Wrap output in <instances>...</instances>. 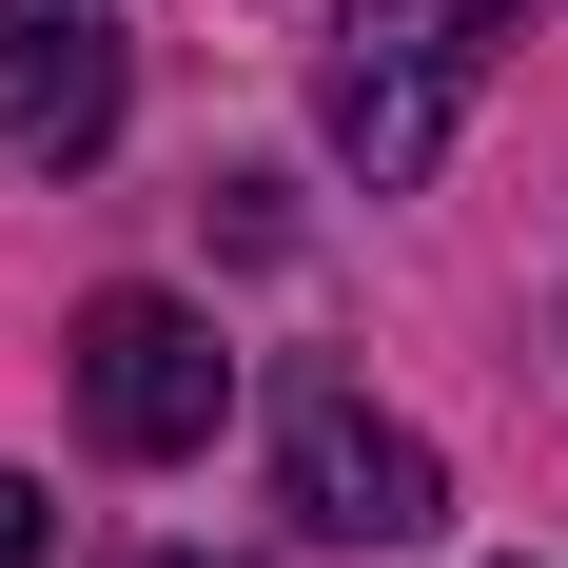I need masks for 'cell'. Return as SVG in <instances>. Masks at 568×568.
Returning a JSON list of instances; mask_svg holds the SVG:
<instances>
[{
    "label": "cell",
    "mask_w": 568,
    "mask_h": 568,
    "mask_svg": "<svg viewBox=\"0 0 568 568\" xmlns=\"http://www.w3.org/2000/svg\"><path fill=\"white\" fill-rule=\"evenodd\" d=\"M158 568H216V549H158Z\"/></svg>",
    "instance_id": "obj_6"
},
{
    "label": "cell",
    "mask_w": 568,
    "mask_h": 568,
    "mask_svg": "<svg viewBox=\"0 0 568 568\" xmlns=\"http://www.w3.org/2000/svg\"><path fill=\"white\" fill-rule=\"evenodd\" d=\"M216 412H235L216 314H176V294H99V314H79V432H99V452L176 470V452H216Z\"/></svg>",
    "instance_id": "obj_3"
},
{
    "label": "cell",
    "mask_w": 568,
    "mask_h": 568,
    "mask_svg": "<svg viewBox=\"0 0 568 568\" xmlns=\"http://www.w3.org/2000/svg\"><path fill=\"white\" fill-rule=\"evenodd\" d=\"M529 20H549V0H334V40H314V138H334L373 196H412Z\"/></svg>",
    "instance_id": "obj_1"
},
{
    "label": "cell",
    "mask_w": 568,
    "mask_h": 568,
    "mask_svg": "<svg viewBox=\"0 0 568 568\" xmlns=\"http://www.w3.org/2000/svg\"><path fill=\"white\" fill-rule=\"evenodd\" d=\"M275 490L314 549H412V529L452 510V470H432V432L412 412H373L353 373H294L275 393Z\"/></svg>",
    "instance_id": "obj_2"
},
{
    "label": "cell",
    "mask_w": 568,
    "mask_h": 568,
    "mask_svg": "<svg viewBox=\"0 0 568 568\" xmlns=\"http://www.w3.org/2000/svg\"><path fill=\"white\" fill-rule=\"evenodd\" d=\"M138 99V40H118V0H0V158L20 176H79Z\"/></svg>",
    "instance_id": "obj_4"
},
{
    "label": "cell",
    "mask_w": 568,
    "mask_h": 568,
    "mask_svg": "<svg viewBox=\"0 0 568 568\" xmlns=\"http://www.w3.org/2000/svg\"><path fill=\"white\" fill-rule=\"evenodd\" d=\"M40 549H59V510L20 490V470H0V568H40Z\"/></svg>",
    "instance_id": "obj_5"
}]
</instances>
